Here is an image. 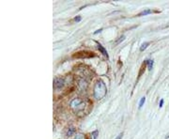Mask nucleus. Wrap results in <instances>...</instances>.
<instances>
[{
  "label": "nucleus",
  "mask_w": 169,
  "mask_h": 139,
  "mask_svg": "<svg viewBox=\"0 0 169 139\" xmlns=\"http://www.w3.org/2000/svg\"><path fill=\"white\" fill-rule=\"evenodd\" d=\"M106 92H107V89L105 84L101 80L96 81L94 85V89H93L94 98L96 100H101L106 95Z\"/></svg>",
  "instance_id": "nucleus-1"
},
{
  "label": "nucleus",
  "mask_w": 169,
  "mask_h": 139,
  "mask_svg": "<svg viewBox=\"0 0 169 139\" xmlns=\"http://www.w3.org/2000/svg\"><path fill=\"white\" fill-rule=\"evenodd\" d=\"M70 105L75 111H81L85 108V103L81 99H73L71 102Z\"/></svg>",
  "instance_id": "nucleus-2"
},
{
  "label": "nucleus",
  "mask_w": 169,
  "mask_h": 139,
  "mask_svg": "<svg viewBox=\"0 0 169 139\" xmlns=\"http://www.w3.org/2000/svg\"><path fill=\"white\" fill-rule=\"evenodd\" d=\"M65 85V78L62 77H56L54 80V88L55 89H60L64 87Z\"/></svg>",
  "instance_id": "nucleus-3"
},
{
  "label": "nucleus",
  "mask_w": 169,
  "mask_h": 139,
  "mask_svg": "<svg viewBox=\"0 0 169 139\" xmlns=\"http://www.w3.org/2000/svg\"><path fill=\"white\" fill-rule=\"evenodd\" d=\"M87 53H88L87 51H82V52L76 53V55H74L73 57H82V58H84V57H94V56L86 55V54H87Z\"/></svg>",
  "instance_id": "nucleus-4"
},
{
  "label": "nucleus",
  "mask_w": 169,
  "mask_h": 139,
  "mask_svg": "<svg viewBox=\"0 0 169 139\" xmlns=\"http://www.w3.org/2000/svg\"><path fill=\"white\" fill-rule=\"evenodd\" d=\"M98 43V42H97ZM98 49L100 50V52L101 53V54H103L104 56H105V57H107V58L109 57V56H108V53H107V51L105 50V48L101 45V44H100V43H98Z\"/></svg>",
  "instance_id": "nucleus-5"
},
{
  "label": "nucleus",
  "mask_w": 169,
  "mask_h": 139,
  "mask_svg": "<svg viewBox=\"0 0 169 139\" xmlns=\"http://www.w3.org/2000/svg\"><path fill=\"white\" fill-rule=\"evenodd\" d=\"M150 13H152V10L150 9H145V10H143V12H141L137 16H145V15L150 14Z\"/></svg>",
  "instance_id": "nucleus-6"
},
{
  "label": "nucleus",
  "mask_w": 169,
  "mask_h": 139,
  "mask_svg": "<svg viewBox=\"0 0 169 139\" xmlns=\"http://www.w3.org/2000/svg\"><path fill=\"white\" fill-rule=\"evenodd\" d=\"M75 131H76V129H75L74 127H71V128H69V130H68L66 135H67V136H72V135L75 133Z\"/></svg>",
  "instance_id": "nucleus-7"
},
{
  "label": "nucleus",
  "mask_w": 169,
  "mask_h": 139,
  "mask_svg": "<svg viewBox=\"0 0 169 139\" xmlns=\"http://www.w3.org/2000/svg\"><path fill=\"white\" fill-rule=\"evenodd\" d=\"M146 65H148V69H149L150 71H151V70H152V67H153V64H154L153 60L148 59V60H146Z\"/></svg>",
  "instance_id": "nucleus-8"
},
{
  "label": "nucleus",
  "mask_w": 169,
  "mask_h": 139,
  "mask_svg": "<svg viewBox=\"0 0 169 139\" xmlns=\"http://www.w3.org/2000/svg\"><path fill=\"white\" fill-rule=\"evenodd\" d=\"M150 45V42H144V43L141 45V47H140V51L141 52H143L145 49H146V48H148V46Z\"/></svg>",
  "instance_id": "nucleus-9"
},
{
  "label": "nucleus",
  "mask_w": 169,
  "mask_h": 139,
  "mask_svg": "<svg viewBox=\"0 0 169 139\" xmlns=\"http://www.w3.org/2000/svg\"><path fill=\"white\" fill-rule=\"evenodd\" d=\"M124 40H125V36L122 35V36H121V37H119V38H118V40L116 41V44H118V43H120V42H121V41H123Z\"/></svg>",
  "instance_id": "nucleus-10"
},
{
  "label": "nucleus",
  "mask_w": 169,
  "mask_h": 139,
  "mask_svg": "<svg viewBox=\"0 0 169 139\" xmlns=\"http://www.w3.org/2000/svg\"><path fill=\"white\" fill-rule=\"evenodd\" d=\"M145 102H146V98H145V97H142V98H141V100H140V102H139V108H141V107H142L143 104L145 103Z\"/></svg>",
  "instance_id": "nucleus-11"
},
{
  "label": "nucleus",
  "mask_w": 169,
  "mask_h": 139,
  "mask_svg": "<svg viewBox=\"0 0 169 139\" xmlns=\"http://www.w3.org/2000/svg\"><path fill=\"white\" fill-rule=\"evenodd\" d=\"M75 139H85V136L83 134H79L75 137Z\"/></svg>",
  "instance_id": "nucleus-12"
},
{
  "label": "nucleus",
  "mask_w": 169,
  "mask_h": 139,
  "mask_svg": "<svg viewBox=\"0 0 169 139\" xmlns=\"http://www.w3.org/2000/svg\"><path fill=\"white\" fill-rule=\"evenodd\" d=\"M74 21H75V22H80V21H81V17L80 16H76L74 18Z\"/></svg>",
  "instance_id": "nucleus-13"
},
{
  "label": "nucleus",
  "mask_w": 169,
  "mask_h": 139,
  "mask_svg": "<svg viewBox=\"0 0 169 139\" xmlns=\"http://www.w3.org/2000/svg\"><path fill=\"white\" fill-rule=\"evenodd\" d=\"M97 134H98V131H95V132H93V133H92V135H93L94 139H96V138H97Z\"/></svg>",
  "instance_id": "nucleus-14"
},
{
  "label": "nucleus",
  "mask_w": 169,
  "mask_h": 139,
  "mask_svg": "<svg viewBox=\"0 0 169 139\" xmlns=\"http://www.w3.org/2000/svg\"><path fill=\"white\" fill-rule=\"evenodd\" d=\"M163 105H164V100L162 99L161 100V102H160V104H159V107L161 108V107H163Z\"/></svg>",
  "instance_id": "nucleus-15"
},
{
  "label": "nucleus",
  "mask_w": 169,
  "mask_h": 139,
  "mask_svg": "<svg viewBox=\"0 0 169 139\" xmlns=\"http://www.w3.org/2000/svg\"><path fill=\"white\" fill-rule=\"evenodd\" d=\"M122 136H123V134L121 133V134H119L117 136V138H116V139H121V138H122Z\"/></svg>",
  "instance_id": "nucleus-16"
},
{
  "label": "nucleus",
  "mask_w": 169,
  "mask_h": 139,
  "mask_svg": "<svg viewBox=\"0 0 169 139\" xmlns=\"http://www.w3.org/2000/svg\"><path fill=\"white\" fill-rule=\"evenodd\" d=\"M100 31H103V28H100V29H98V30H96V31L94 32V34H98V33H100Z\"/></svg>",
  "instance_id": "nucleus-17"
}]
</instances>
